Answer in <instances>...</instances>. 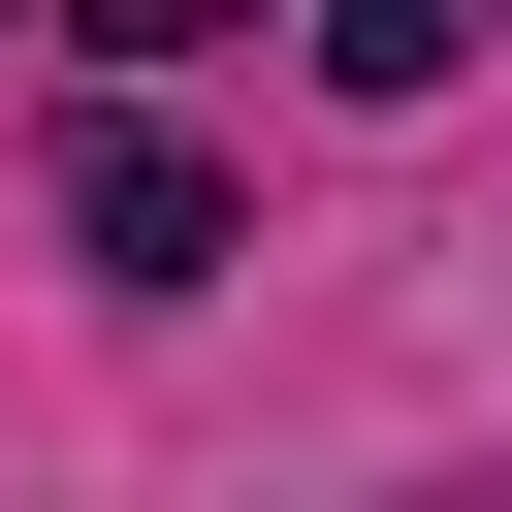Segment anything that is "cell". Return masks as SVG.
Here are the masks:
<instances>
[{
	"label": "cell",
	"instance_id": "6da1fadb",
	"mask_svg": "<svg viewBox=\"0 0 512 512\" xmlns=\"http://www.w3.org/2000/svg\"><path fill=\"white\" fill-rule=\"evenodd\" d=\"M64 256H96V288H224L256 224H224V160H192V128H96V160H64Z\"/></svg>",
	"mask_w": 512,
	"mask_h": 512
},
{
	"label": "cell",
	"instance_id": "7a4b0ae2",
	"mask_svg": "<svg viewBox=\"0 0 512 512\" xmlns=\"http://www.w3.org/2000/svg\"><path fill=\"white\" fill-rule=\"evenodd\" d=\"M448 32L480 0H320V96H448Z\"/></svg>",
	"mask_w": 512,
	"mask_h": 512
},
{
	"label": "cell",
	"instance_id": "3957f363",
	"mask_svg": "<svg viewBox=\"0 0 512 512\" xmlns=\"http://www.w3.org/2000/svg\"><path fill=\"white\" fill-rule=\"evenodd\" d=\"M64 32H96V64H224L256 0H64Z\"/></svg>",
	"mask_w": 512,
	"mask_h": 512
}]
</instances>
